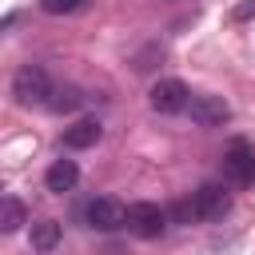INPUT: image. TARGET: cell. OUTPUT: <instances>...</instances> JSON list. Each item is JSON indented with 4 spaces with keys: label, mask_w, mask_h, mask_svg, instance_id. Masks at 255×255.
I'll return each mask as SVG.
<instances>
[{
    "label": "cell",
    "mask_w": 255,
    "mask_h": 255,
    "mask_svg": "<svg viewBox=\"0 0 255 255\" xmlns=\"http://www.w3.org/2000/svg\"><path fill=\"white\" fill-rule=\"evenodd\" d=\"M52 80H48V72L44 68H36V64H28V68H20L16 72V80H12V96L24 104V108H32V104H48L52 100Z\"/></svg>",
    "instance_id": "1"
},
{
    "label": "cell",
    "mask_w": 255,
    "mask_h": 255,
    "mask_svg": "<svg viewBox=\"0 0 255 255\" xmlns=\"http://www.w3.org/2000/svg\"><path fill=\"white\" fill-rule=\"evenodd\" d=\"M147 104H151L159 116H175V112H187L191 92H187V84H183V80L167 76V80H159V84L147 92Z\"/></svg>",
    "instance_id": "2"
},
{
    "label": "cell",
    "mask_w": 255,
    "mask_h": 255,
    "mask_svg": "<svg viewBox=\"0 0 255 255\" xmlns=\"http://www.w3.org/2000/svg\"><path fill=\"white\" fill-rule=\"evenodd\" d=\"M227 207H231V195L223 183H203L191 195V219H219Z\"/></svg>",
    "instance_id": "3"
},
{
    "label": "cell",
    "mask_w": 255,
    "mask_h": 255,
    "mask_svg": "<svg viewBox=\"0 0 255 255\" xmlns=\"http://www.w3.org/2000/svg\"><path fill=\"white\" fill-rule=\"evenodd\" d=\"M88 223L96 231H120V227H128V207L112 195H100L88 203Z\"/></svg>",
    "instance_id": "4"
},
{
    "label": "cell",
    "mask_w": 255,
    "mask_h": 255,
    "mask_svg": "<svg viewBox=\"0 0 255 255\" xmlns=\"http://www.w3.org/2000/svg\"><path fill=\"white\" fill-rule=\"evenodd\" d=\"M163 223H167V215L159 203H131L128 207V231L139 239H155L163 231Z\"/></svg>",
    "instance_id": "5"
},
{
    "label": "cell",
    "mask_w": 255,
    "mask_h": 255,
    "mask_svg": "<svg viewBox=\"0 0 255 255\" xmlns=\"http://www.w3.org/2000/svg\"><path fill=\"white\" fill-rule=\"evenodd\" d=\"M223 171H227V179H235V183H251V179H255V151H251V143L235 139V143L227 147V155H223Z\"/></svg>",
    "instance_id": "6"
},
{
    "label": "cell",
    "mask_w": 255,
    "mask_h": 255,
    "mask_svg": "<svg viewBox=\"0 0 255 255\" xmlns=\"http://www.w3.org/2000/svg\"><path fill=\"white\" fill-rule=\"evenodd\" d=\"M187 112H191V120H195L199 128H215V124H223V120L231 116V108H227L223 96H191Z\"/></svg>",
    "instance_id": "7"
},
{
    "label": "cell",
    "mask_w": 255,
    "mask_h": 255,
    "mask_svg": "<svg viewBox=\"0 0 255 255\" xmlns=\"http://www.w3.org/2000/svg\"><path fill=\"white\" fill-rule=\"evenodd\" d=\"M76 179H80V167H76V159H56V163L44 171V187H48V191H56V195L72 191V187H76Z\"/></svg>",
    "instance_id": "8"
},
{
    "label": "cell",
    "mask_w": 255,
    "mask_h": 255,
    "mask_svg": "<svg viewBox=\"0 0 255 255\" xmlns=\"http://www.w3.org/2000/svg\"><path fill=\"white\" fill-rule=\"evenodd\" d=\"M100 143V124L96 120H76L72 128H64V147L80 151V147H92Z\"/></svg>",
    "instance_id": "9"
},
{
    "label": "cell",
    "mask_w": 255,
    "mask_h": 255,
    "mask_svg": "<svg viewBox=\"0 0 255 255\" xmlns=\"http://www.w3.org/2000/svg\"><path fill=\"white\" fill-rule=\"evenodd\" d=\"M24 223H28V207H24V199H16V195H0V231L12 235V231H20Z\"/></svg>",
    "instance_id": "10"
},
{
    "label": "cell",
    "mask_w": 255,
    "mask_h": 255,
    "mask_svg": "<svg viewBox=\"0 0 255 255\" xmlns=\"http://www.w3.org/2000/svg\"><path fill=\"white\" fill-rule=\"evenodd\" d=\"M32 247L36 251H52L56 243H60V223L56 219H40V223H32Z\"/></svg>",
    "instance_id": "11"
},
{
    "label": "cell",
    "mask_w": 255,
    "mask_h": 255,
    "mask_svg": "<svg viewBox=\"0 0 255 255\" xmlns=\"http://www.w3.org/2000/svg\"><path fill=\"white\" fill-rule=\"evenodd\" d=\"M80 104H84L80 88H52V100H48V108H52V112H76Z\"/></svg>",
    "instance_id": "12"
},
{
    "label": "cell",
    "mask_w": 255,
    "mask_h": 255,
    "mask_svg": "<svg viewBox=\"0 0 255 255\" xmlns=\"http://www.w3.org/2000/svg\"><path fill=\"white\" fill-rule=\"evenodd\" d=\"M84 0H40V8L48 12V16H64V12H76Z\"/></svg>",
    "instance_id": "13"
},
{
    "label": "cell",
    "mask_w": 255,
    "mask_h": 255,
    "mask_svg": "<svg viewBox=\"0 0 255 255\" xmlns=\"http://www.w3.org/2000/svg\"><path fill=\"white\" fill-rule=\"evenodd\" d=\"M255 16V0H243V4H235V12H231V20H251Z\"/></svg>",
    "instance_id": "14"
}]
</instances>
